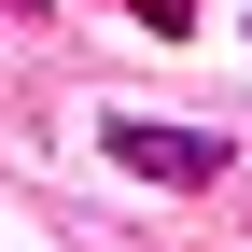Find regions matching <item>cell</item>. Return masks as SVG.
<instances>
[{"mask_svg":"<svg viewBox=\"0 0 252 252\" xmlns=\"http://www.w3.org/2000/svg\"><path fill=\"white\" fill-rule=\"evenodd\" d=\"M98 154L126 182H168V196H210V182H224V140H210V126H154V112H112Z\"/></svg>","mask_w":252,"mask_h":252,"instance_id":"cell-1","label":"cell"},{"mask_svg":"<svg viewBox=\"0 0 252 252\" xmlns=\"http://www.w3.org/2000/svg\"><path fill=\"white\" fill-rule=\"evenodd\" d=\"M126 14H140L154 42H182V28H196V0H126Z\"/></svg>","mask_w":252,"mask_h":252,"instance_id":"cell-2","label":"cell"}]
</instances>
